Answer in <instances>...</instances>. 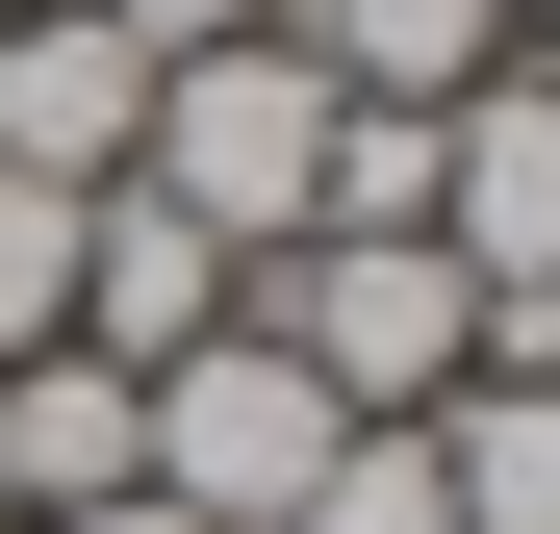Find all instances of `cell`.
I'll list each match as a JSON object with an SVG mask.
<instances>
[{"label": "cell", "mask_w": 560, "mask_h": 534, "mask_svg": "<svg viewBox=\"0 0 560 534\" xmlns=\"http://www.w3.org/2000/svg\"><path fill=\"white\" fill-rule=\"evenodd\" d=\"M255 331L306 356L331 407H458V356H485V281H458L433 229H280V254H255Z\"/></svg>", "instance_id": "cell-1"}, {"label": "cell", "mask_w": 560, "mask_h": 534, "mask_svg": "<svg viewBox=\"0 0 560 534\" xmlns=\"http://www.w3.org/2000/svg\"><path fill=\"white\" fill-rule=\"evenodd\" d=\"M153 204L178 229H230V254H280V229H306V178H331V76L306 51H280V26H230V51H178L153 76Z\"/></svg>", "instance_id": "cell-2"}, {"label": "cell", "mask_w": 560, "mask_h": 534, "mask_svg": "<svg viewBox=\"0 0 560 534\" xmlns=\"http://www.w3.org/2000/svg\"><path fill=\"white\" fill-rule=\"evenodd\" d=\"M331 432H357V407H331L255 306H230L205 356H153V509H205V534H280V509L331 484Z\"/></svg>", "instance_id": "cell-3"}, {"label": "cell", "mask_w": 560, "mask_h": 534, "mask_svg": "<svg viewBox=\"0 0 560 534\" xmlns=\"http://www.w3.org/2000/svg\"><path fill=\"white\" fill-rule=\"evenodd\" d=\"M153 76H178V51H128L103 0H26V26H0V178L103 204V178L153 153Z\"/></svg>", "instance_id": "cell-4"}, {"label": "cell", "mask_w": 560, "mask_h": 534, "mask_svg": "<svg viewBox=\"0 0 560 534\" xmlns=\"http://www.w3.org/2000/svg\"><path fill=\"white\" fill-rule=\"evenodd\" d=\"M433 254L458 281H560V51L433 103Z\"/></svg>", "instance_id": "cell-5"}, {"label": "cell", "mask_w": 560, "mask_h": 534, "mask_svg": "<svg viewBox=\"0 0 560 534\" xmlns=\"http://www.w3.org/2000/svg\"><path fill=\"white\" fill-rule=\"evenodd\" d=\"M230 306H255V254L178 229L153 178H103V204H77V356H128V382H153V356H205Z\"/></svg>", "instance_id": "cell-6"}, {"label": "cell", "mask_w": 560, "mask_h": 534, "mask_svg": "<svg viewBox=\"0 0 560 534\" xmlns=\"http://www.w3.org/2000/svg\"><path fill=\"white\" fill-rule=\"evenodd\" d=\"M128 484H153V382L128 356H77V331L0 356V509L51 534V509H128Z\"/></svg>", "instance_id": "cell-7"}, {"label": "cell", "mask_w": 560, "mask_h": 534, "mask_svg": "<svg viewBox=\"0 0 560 534\" xmlns=\"http://www.w3.org/2000/svg\"><path fill=\"white\" fill-rule=\"evenodd\" d=\"M280 51H306L331 103H458V76H510L535 26L510 0H280Z\"/></svg>", "instance_id": "cell-8"}, {"label": "cell", "mask_w": 560, "mask_h": 534, "mask_svg": "<svg viewBox=\"0 0 560 534\" xmlns=\"http://www.w3.org/2000/svg\"><path fill=\"white\" fill-rule=\"evenodd\" d=\"M433 484H458V534H560V382H458Z\"/></svg>", "instance_id": "cell-9"}, {"label": "cell", "mask_w": 560, "mask_h": 534, "mask_svg": "<svg viewBox=\"0 0 560 534\" xmlns=\"http://www.w3.org/2000/svg\"><path fill=\"white\" fill-rule=\"evenodd\" d=\"M280 534H458V484H433V407H357V432H331V484L280 509Z\"/></svg>", "instance_id": "cell-10"}, {"label": "cell", "mask_w": 560, "mask_h": 534, "mask_svg": "<svg viewBox=\"0 0 560 534\" xmlns=\"http://www.w3.org/2000/svg\"><path fill=\"white\" fill-rule=\"evenodd\" d=\"M51 331H77V204L0 178V356H51Z\"/></svg>", "instance_id": "cell-11"}, {"label": "cell", "mask_w": 560, "mask_h": 534, "mask_svg": "<svg viewBox=\"0 0 560 534\" xmlns=\"http://www.w3.org/2000/svg\"><path fill=\"white\" fill-rule=\"evenodd\" d=\"M128 51H230V26H280V0H103Z\"/></svg>", "instance_id": "cell-12"}, {"label": "cell", "mask_w": 560, "mask_h": 534, "mask_svg": "<svg viewBox=\"0 0 560 534\" xmlns=\"http://www.w3.org/2000/svg\"><path fill=\"white\" fill-rule=\"evenodd\" d=\"M51 534H205V509H153V484H128V509H51Z\"/></svg>", "instance_id": "cell-13"}, {"label": "cell", "mask_w": 560, "mask_h": 534, "mask_svg": "<svg viewBox=\"0 0 560 534\" xmlns=\"http://www.w3.org/2000/svg\"><path fill=\"white\" fill-rule=\"evenodd\" d=\"M510 26H560V0H510Z\"/></svg>", "instance_id": "cell-14"}, {"label": "cell", "mask_w": 560, "mask_h": 534, "mask_svg": "<svg viewBox=\"0 0 560 534\" xmlns=\"http://www.w3.org/2000/svg\"><path fill=\"white\" fill-rule=\"evenodd\" d=\"M0 26H26V0H0Z\"/></svg>", "instance_id": "cell-15"}, {"label": "cell", "mask_w": 560, "mask_h": 534, "mask_svg": "<svg viewBox=\"0 0 560 534\" xmlns=\"http://www.w3.org/2000/svg\"><path fill=\"white\" fill-rule=\"evenodd\" d=\"M535 51H560V26H535Z\"/></svg>", "instance_id": "cell-16"}]
</instances>
